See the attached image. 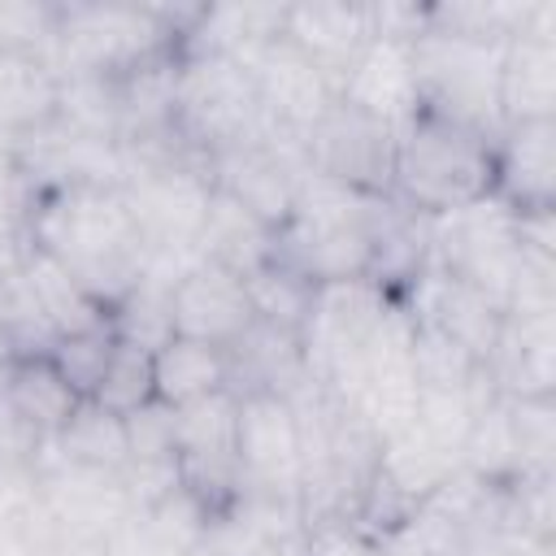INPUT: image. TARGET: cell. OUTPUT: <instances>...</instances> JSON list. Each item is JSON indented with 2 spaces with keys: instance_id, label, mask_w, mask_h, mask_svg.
I'll return each instance as SVG.
<instances>
[{
  "instance_id": "cell-1",
  "label": "cell",
  "mask_w": 556,
  "mask_h": 556,
  "mask_svg": "<svg viewBox=\"0 0 556 556\" xmlns=\"http://www.w3.org/2000/svg\"><path fill=\"white\" fill-rule=\"evenodd\" d=\"M26 243L48 252L109 313L143 269V239L117 187H61L26 208Z\"/></svg>"
},
{
  "instance_id": "cell-2",
  "label": "cell",
  "mask_w": 556,
  "mask_h": 556,
  "mask_svg": "<svg viewBox=\"0 0 556 556\" xmlns=\"http://www.w3.org/2000/svg\"><path fill=\"white\" fill-rule=\"evenodd\" d=\"M387 208H391V195H374L339 178H326L317 169H304L291 217L278 230L274 261H282L313 287L369 278L374 243Z\"/></svg>"
},
{
  "instance_id": "cell-3",
  "label": "cell",
  "mask_w": 556,
  "mask_h": 556,
  "mask_svg": "<svg viewBox=\"0 0 556 556\" xmlns=\"http://www.w3.org/2000/svg\"><path fill=\"white\" fill-rule=\"evenodd\" d=\"M495 191V143L473 130L417 109L395 130L391 161V200L417 217H434L460 208L478 195Z\"/></svg>"
},
{
  "instance_id": "cell-4",
  "label": "cell",
  "mask_w": 556,
  "mask_h": 556,
  "mask_svg": "<svg viewBox=\"0 0 556 556\" xmlns=\"http://www.w3.org/2000/svg\"><path fill=\"white\" fill-rule=\"evenodd\" d=\"M504 43L508 39L434 26L426 17L421 35L413 39V65H417L421 109H430V113H439V117L473 130L478 139L495 143L504 135V117H500Z\"/></svg>"
},
{
  "instance_id": "cell-5",
  "label": "cell",
  "mask_w": 556,
  "mask_h": 556,
  "mask_svg": "<svg viewBox=\"0 0 556 556\" xmlns=\"http://www.w3.org/2000/svg\"><path fill=\"white\" fill-rule=\"evenodd\" d=\"M178 39H182L178 13H165V9L61 4L48 61L56 65V74L126 78L139 65L178 52Z\"/></svg>"
},
{
  "instance_id": "cell-6",
  "label": "cell",
  "mask_w": 556,
  "mask_h": 556,
  "mask_svg": "<svg viewBox=\"0 0 556 556\" xmlns=\"http://www.w3.org/2000/svg\"><path fill=\"white\" fill-rule=\"evenodd\" d=\"M278 130L256 96L248 65L217 52H178L174 135L200 156L265 139Z\"/></svg>"
},
{
  "instance_id": "cell-7",
  "label": "cell",
  "mask_w": 556,
  "mask_h": 556,
  "mask_svg": "<svg viewBox=\"0 0 556 556\" xmlns=\"http://www.w3.org/2000/svg\"><path fill=\"white\" fill-rule=\"evenodd\" d=\"M426 243L439 269L486 295L500 313L508 308V291L521 265V213L504 195L486 191L460 208L426 217Z\"/></svg>"
},
{
  "instance_id": "cell-8",
  "label": "cell",
  "mask_w": 556,
  "mask_h": 556,
  "mask_svg": "<svg viewBox=\"0 0 556 556\" xmlns=\"http://www.w3.org/2000/svg\"><path fill=\"white\" fill-rule=\"evenodd\" d=\"M235 465H239L243 495L300 513V426L287 391H274V387L239 391Z\"/></svg>"
},
{
  "instance_id": "cell-9",
  "label": "cell",
  "mask_w": 556,
  "mask_h": 556,
  "mask_svg": "<svg viewBox=\"0 0 556 556\" xmlns=\"http://www.w3.org/2000/svg\"><path fill=\"white\" fill-rule=\"evenodd\" d=\"M413 339H417V321L404 308V300L391 295V304L382 308L378 326L365 339L361 387L348 404V413L361 417V426L374 434V443L391 439L400 426L413 421V408H417V395H421Z\"/></svg>"
},
{
  "instance_id": "cell-10",
  "label": "cell",
  "mask_w": 556,
  "mask_h": 556,
  "mask_svg": "<svg viewBox=\"0 0 556 556\" xmlns=\"http://www.w3.org/2000/svg\"><path fill=\"white\" fill-rule=\"evenodd\" d=\"M9 148L30 200L61 187H122L126 178V143L70 130L56 117L35 135L13 139Z\"/></svg>"
},
{
  "instance_id": "cell-11",
  "label": "cell",
  "mask_w": 556,
  "mask_h": 556,
  "mask_svg": "<svg viewBox=\"0 0 556 556\" xmlns=\"http://www.w3.org/2000/svg\"><path fill=\"white\" fill-rule=\"evenodd\" d=\"M304 169H308L304 139H295L287 130H269L265 139H252V143L208 156L213 187L230 191L239 204H248L274 230H282V222L291 217L295 187H300Z\"/></svg>"
},
{
  "instance_id": "cell-12",
  "label": "cell",
  "mask_w": 556,
  "mask_h": 556,
  "mask_svg": "<svg viewBox=\"0 0 556 556\" xmlns=\"http://www.w3.org/2000/svg\"><path fill=\"white\" fill-rule=\"evenodd\" d=\"M308 169L339 178L348 187L391 195V161H395V130L343 100L326 109V117L304 135Z\"/></svg>"
},
{
  "instance_id": "cell-13",
  "label": "cell",
  "mask_w": 556,
  "mask_h": 556,
  "mask_svg": "<svg viewBox=\"0 0 556 556\" xmlns=\"http://www.w3.org/2000/svg\"><path fill=\"white\" fill-rule=\"evenodd\" d=\"M248 74L256 83V96H261L269 122L295 139H304L326 117V109L339 100L334 78L317 61H308L295 43H287L282 35H274L248 61Z\"/></svg>"
},
{
  "instance_id": "cell-14",
  "label": "cell",
  "mask_w": 556,
  "mask_h": 556,
  "mask_svg": "<svg viewBox=\"0 0 556 556\" xmlns=\"http://www.w3.org/2000/svg\"><path fill=\"white\" fill-rule=\"evenodd\" d=\"M500 117L504 126L556 117V4L547 0H539L530 22L504 43Z\"/></svg>"
},
{
  "instance_id": "cell-15",
  "label": "cell",
  "mask_w": 556,
  "mask_h": 556,
  "mask_svg": "<svg viewBox=\"0 0 556 556\" xmlns=\"http://www.w3.org/2000/svg\"><path fill=\"white\" fill-rule=\"evenodd\" d=\"M400 300H404V308L413 313L417 326H430V330L456 339L486 369V356H491L500 321H504V313L486 295H478L473 287H465L460 278H452L447 269H439L426 256V265L413 274V282L400 291Z\"/></svg>"
},
{
  "instance_id": "cell-16",
  "label": "cell",
  "mask_w": 556,
  "mask_h": 556,
  "mask_svg": "<svg viewBox=\"0 0 556 556\" xmlns=\"http://www.w3.org/2000/svg\"><path fill=\"white\" fill-rule=\"evenodd\" d=\"M169 313H174V334L200 339L226 352L256 326L248 282L235 269L213 265V261H195L182 274V282L174 287Z\"/></svg>"
},
{
  "instance_id": "cell-17",
  "label": "cell",
  "mask_w": 556,
  "mask_h": 556,
  "mask_svg": "<svg viewBox=\"0 0 556 556\" xmlns=\"http://www.w3.org/2000/svg\"><path fill=\"white\" fill-rule=\"evenodd\" d=\"M339 100L387 122L391 130H400L417 109H421V91H417V65H413V39H395V35H369L365 48L352 56V65L339 78Z\"/></svg>"
},
{
  "instance_id": "cell-18",
  "label": "cell",
  "mask_w": 556,
  "mask_h": 556,
  "mask_svg": "<svg viewBox=\"0 0 556 556\" xmlns=\"http://www.w3.org/2000/svg\"><path fill=\"white\" fill-rule=\"evenodd\" d=\"M486 378L500 395L539 400L556 391V313L513 317L504 313L495 348L486 356Z\"/></svg>"
},
{
  "instance_id": "cell-19",
  "label": "cell",
  "mask_w": 556,
  "mask_h": 556,
  "mask_svg": "<svg viewBox=\"0 0 556 556\" xmlns=\"http://www.w3.org/2000/svg\"><path fill=\"white\" fill-rule=\"evenodd\" d=\"M495 195L517 213L552 208L556 200V117L517 122L495 139Z\"/></svg>"
},
{
  "instance_id": "cell-20",
  "label": "cell",
  "mask_w": 556,
  "mask_h": 556,
  "mask_svg": "<svg viewBox=\"0 0 556 556\" xmlns=\"http://www.w3.org/2000/svg\"><path fill=\"white\" fill-rule=\"evenodd\" d=\"M369 35H374L369 4H287L282 9V39L295 43L308 61H317L334 78V87Z\"/></svg>"
},
{
  "instance_id": "cell-21",
  "label": "cell",
  "mask_w": 556,
  "mask_h": 556,
  "mask_svg": "<svg viewBox=\"0 0 556 556\" xmlns=\"http://www.w3.org/2000/svg\"><path fill=\"white\" fill-rule=\"evenodd\" d=\"M195 248H200L204 261L226 265L239 278H248V274H256L261 265L274 261L278 230L269 222H261L248 204H239L230 191L213 187V200H208V213H204V226H200Z\"/></svg>"
},
{
  "instance_id": "cell-22",
  "label": "cell",
  "mask_w": 556,
  "mask_h": 556,
  "mask_svg": "<svg viewBox=\"0 0 556 556\" xmlns=\"http://www.w3.org/2000/svg\"><path fill=\"white\" fill-rule=\"evenodd\" d=\"M61 74L43 52H0V139L43 130L56 117Z\"/></svg>"
},
{
  "instance_id": "cell-23",
  "label": "cell",
  "mask_w": 556,
  "mask_h": 556,
  "mask_svg": "<svg viewBox=\"0 0 556 556\" xmlns=\"http://www.w3.org/2000/svg\"><path fill=\"white\" fill-rule=\"evenodd\" d=\"M152 387H156V400L169 408L204 400L213 391H226V387H235L230 352L174 334L165 348L152 352Z\"/></svg>"
},
{
  "instance_id": "cell-24",
  "label": "cell",
  "mask_w": 556,
  "mask_h": 556,
  "mask_svg": "<svg viewBox=\"0 0 556 556\" xmlns=\"http://www.w3.org/2000/svg\"><path fill=\"white\" fill-rule=\"evenodd\" d=\"M0 400L39 434V439H56L70 421V413L78 408L74 387L52 369L48 356H22L4 382H0Z\"/></svg>"
},
{
  "instance_id": "cell-25",
  "label": "cell",
  "mask_w": 556,
  "mask_h": 556,
  "mask_svg": "<svg viewBox=\"0 0 556 556\" xmlns=\"http://www.w3.org/2000/svg\"><path fill=\"white\" fill-rule=\"evenodd\" d=\"M22 278L39 304V313L48 317L52 334H78V330H91L100 321H109V313L70 278V269H61L48 252L22 243Z\"/></svg>"
},
{
  "instance_id": "cell-26",
  "label": "cell",
  "mask_w": 556,
  "mask_h": 556,
  "mask_svg": "<svg viewBox=\"0 0 556 556\" xmlns=\"http://www.w3.org/2000/svg\"><path fill=\"white\" fill-rule=\"evenodd\" d=\"M48 447L70 465H87V469H104V473H122L130 460L126 421L96 400H78L65 430L56 439H48Z\"/></svg>"
},
{
  "instance_id": "cell-27",
  "label": "cell",
  "mask_w": 556,
  "mask_h": 556,
  "mask_svg": "<svg viewBox=\"0 0 556 556\" xmlns=\"http://www.w3.org/2000/svg\"><path fill=\"white\" fill-rule=\"evenodd\" d=\"M460 469H469L482 482H517L521 478V460H517V439H513V417H508V395L491 391L465 434V452H460Z\"/></svg>"
},
{
  "instance_id": "cell-28",
  "label": "cell",
  "mask_w": 556,
  "mask_h": 556,
  "mask_svg": "<svg viewBox=\"0 0 556 556\" xmlns=\"http://www.w3.org/2000/svg\"><path fill=\"white\" fill-rule=\"evenodd\" d=\"M56 122L70 130L122 143V83L104 74H61Z\"/></svg>"
},
{
  "instance_id": "cell-29",
  "label": "cell",
  "mask_w": 556,
  "mask_h": 556,
  "mask_svg": "<svg viewBox=\"0 0 556 556\" xmlns=\"http://www.w3.org/2000/svg\"><path fill=\"white\" fill-rule=\"evenodd\" d=\"M243 282H248L256 321L300 334L304 313H308V300H313V282H308V278H300V274L287 269L282 261H269V265H261L256 274H248Z\"/></svg>"
},
{
  "instance_id": "cell-30",
  "label": "cell",
  "mask_w": 556,
  "mask_h": 556,
  "mask_svg": "<svg viewBox=\"0 0 556 556\" xmlns=\"http://www.w3.org/2000/svg\"><path fill=\"white\" fill-rule=\"evenodd\" d=\"M113 348H117V334H113L109 321H100V326H91V330L61 334V339L48 348V361H52V369L74 387L78 400H91L96 387H100V378H104V365H109Z\"/></svg>"
},
{
  "instance_id": "cell-31",
  "label": "cell",
  "mask_w": 556,
  "mask_h": 556,
  "mask_svg": "<svg viewBox=\"0 0 556 556\" xmlns=\"http://www.w3.org/2000/svg\"><path fill=\"white\" fill-rule=\"evenodd\" d=\"M91 400L104 404V408L117 413V417H130L135 408L152 404V400H156V387H152V352L130 348V343H117Z\"/></svg>"
},
{
  "instance_id": "cell-32",
  "label": "cell",
  "mask_w": 556,
  "mask_h": 556,
  "mask_svg": "<svg viewBox=\"0 0 556 556\" xmlns=\"http://www.w3.org/2000/svg\"><path fill=\"white\" fill-rule=\"evenodd\" d=\"M508 417H513L521 478L526 473H552V456H556V404H552V395H539V400H513L508 395Z\"/></svg>"
},
{
  "instance_id": "cell-33",
  "label": "cell",
  "mask_w": 556,
  "mask_h": 556,
  "mask_svg": "<svg viewBox=\"0 0 556 556\" xmlns=\"http://www.w3.org/2000/svg\"><path fill=\"white\" fill-rule=\"evenodd\" d=\"M126 421V443H130V460H174V408L152 400L143 408H135ZM126 460V465H130Z\"/></svg>"
},
{
  "instance_id": "cell-34",
  "label": "cell",
  "mask_w": 556,
  "mask_h": 556,
  "mask_svg": "<svg viewBox=\"0 0 556 556\" xmlns=\"http://www.w3.org/2000/svg\"><path fill=\"white\" fill-rule=\"evenodd\" d=\"M56 9L48 4H0V52H52Z\"/></svg>"
},
{
  "instance_id": "cell-35",
  "label": "cell",
  "mask_w": 556,
  "mask_h": 556,
  "mask_svg": "<svg viewBox=\"0 0 556 556\" xmlns=\"http://www.w3.org/2000/svg\"><path fill=\"white\" fill-rule=\"evenodd\" d=\"M478 556H552V539H534V534H504L491 547H482Z\"/></svg>"
},
{
  "instance_id": "cell-36",
  "label": "cell",
  "mask_w": 556,
  "mask_h": 556,
  "mask_svg": "<svg viewBox=\"0 0 556 556\" xmlns=\"http://www.w3.org/2000/svg\"><path fill=\"white\" fill-rule=\"evenodd\" d=\"M17 361H22V356H17V343H13V334L0 326V382H4V374H9Z\"/></svg>"
},
{
  "instance_id": "cell-37",
  "label": "cell",
  "mask_w": 556,
  "mask_h": 556,
  "mask_svg": "<svg viewBox=\"0 0 556 556\" xmlns=\"http://www.w3.org/2000/svg\"><path fill=\"white\" fill-rule=\"evenodd\" d=\"M261 556H308V543L295 534V539H282V543H274V547H265Z\"/></svg>"
}]
</instances>
